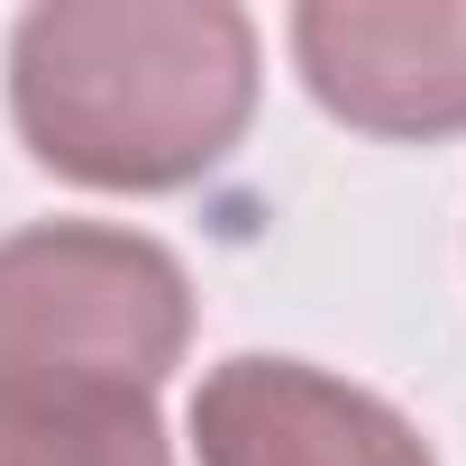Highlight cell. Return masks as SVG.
<instances>
[{
    "label": "cell",
    "instance_id": "6da1fadb",
    "mask_svg": "<svg viewBox=\"0 0 466 466\" xmlns=\"http://www.w3.org/2000/svg\"><path fill=\"white\" fill-rule=\"evenodd\" d=\"M10 119L83 192H183L257 119V19L228 0H46L10 28Z\"/></svg>",
    "mask_w": 466,
    "mask_h": 466
},
{
    "label": "cell",
    "instance_id": "7a4b0ae2",
    "mask_svg": "<svg viewBox=\"0 0 466 466\" xmlns=\"http://www.w3.org/2000/svg\"><path fill=\"white\" fill-rule=\"evenodd\" d=\"M192 348V275L147 228L37 219L0 238V393L119 384L156 393Z\"/></svg>",
    "mask_w": 466,
    "mask_h": 466
},
{
    "label": "cell",
    "instance_id": "3957f363",
    "mask_svg": "<svg viewBox=\"0 0 466 466\" xmlns=\"http://www.w3.org/2000/svg\"><path fill=\"white\" fill-rule=\"evenodd\" d=\"M311 101L366 137L466 128V0H311L293 10Z\"/></svg>",
    "mask_w": 466,
    "mask_h": 466
},
{
    "label": "cell",
    "instance_id": "277c9868",
    "mask_svg": "<svg viewBox=\"0 0 466 466\" xmlns=\"http://www.w3.org/2000/svg\"><path fill=\"white\" fill-rule=\"evenodd\" d=\"M201 466H439L430 439L366 384L302 357H219L192 393Z\"/></svg>",
    "mask_w": 466,
    "mask_h": 466
},
{
    "label": "cell",
    "instance_id": "5b68a950",
    "mask_svg": "<svg viewBox=\"0 0 466 466\" xmlns=\"http://www.w3.org/2000/svg\"><path fill=\"white\" fill-rule=\"evenodd\" d=\"M0 466H174L156 393L119 384H10L0 393Z\"/></svg>",
    "mask_w": 466,
    "mask_h": 466
}]
</instances>
